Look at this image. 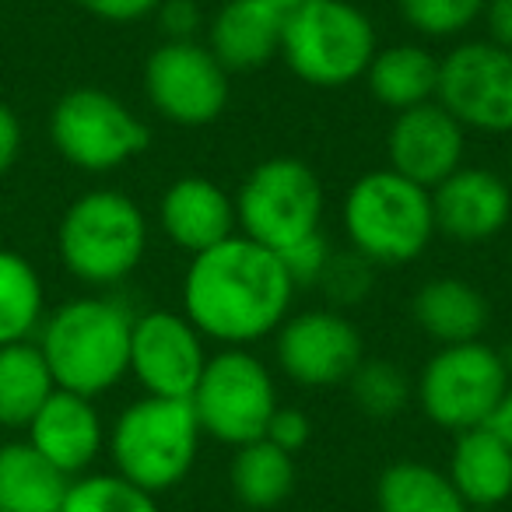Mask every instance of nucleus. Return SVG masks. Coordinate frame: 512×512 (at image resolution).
Instances as JSON below:
<instances>
[{
    "mask_svg": "<svg viewBox=\"0 0 512 512\" xmlns=\"http://www.w3.org/2000/svg\"><path fill=\"white\" fill-rule=\"evenodd\" d=\"M295 285L278 253L235 232L190 260L183 278V316L225 348H246L274 334L292 313Z\"/></svg>",
    "mask_w": 512,
    "mask_h": 512,
    "instance_id": "obj_1",
    "label": "nucleus"
},
{
    "mask_svg": "<svg viewBox=\"0 0 512 512\" xmlns=\"http://www.w3.org/2000/svg\"><path fill=\"white\" fill-rule=\"evenodd\" d=\"M130 330L134 316L127 306L106 295H81L46 313L36 344L57 390L95 400L130 372Z\"/></svg>",
    "mask_w": 512,
    "mask_h": 512,
    "instance_id": "obj_2",
    "label": "nucleus"
},
{
    "mask_svg": "<svg viewBox=\"0 0 512 512\" xmlns=\"http://www.w3.org/2000/svg\"><path fill=\"white\" fill-rule=\"evenodd\" d=\"M148 218L137 200L113 186H95L67 204L57 225L64 271L88 288H113L141 267Z\"/></svg>",
    "mask_w": 512,
    "mask_h": 512,
    "instance_id": "obj_3",
    "label": "nucleus"
},
{
    "mask_svg": "<svg viewBox=\"0 0 512 512\" xmlns=\"http://www.w3.org/2000/svg\"><path fill=\"white\" fill-rule=\"evenodd\" d=\"M344 232L355 253L372 267L414 264L439 232L432 214V190L411 183L390 165L365 172L344 197Z\"/></svg>",
    "mask_w": 512,
    "mask_h": 512,
    "instance_id": "obj_4",
    "label": "nucleus"
},
{
    "mask_svg": "<svg viewBox=\"0 0 512 512\" xmlns=\"http://www.w3.org/2000/svg\"><path fill=\"white\" fill-rule=\"evenodd\" d=\"M200 435L204 432L190 400L141 397L116 414L106 446L116 474L151 495H162L190 474Z\"/></svg>",
    "mask_w": 512,
    "mask_h": 512,
    "instance_id": "obj_5",
    "label": "nucleus"
},
{
    "mask_svg": "<svg viewBox=\"0 0 512 512\" xmlns=\"http://www.w3.org/2000/svg\"><path fill=\"white\" fill-rule=\"evenodd\" d=\"M376 50V29L351 0H309L285 18L281 60L313 88H344L365 78Z\"/></svg>",
    "mask_w": 512,
    "mask_h": 512,
    "instance_id": "obj_6",
    "label": "nucleus"
},
{
    "mask_svg": "<svg viewBox=\"0 0 512 512\" xmlns=\"http://www.w3.org/2000/svg\"><path fill=\"white\" fill-rule=\"evenodd\" d=\"M50 141L67 165L102 176L144 155L151 144V130L113 92L81 85L53 102Z\"/></svg>",
    "mask_w": 512,
    "mask_h": 512,
    "instance_id": "obj_7",
    "label": "nucleus"
},
{
    "mask_svg": "<svg viewBox=\"0 0 512 512\" xmlns=\"http://www.w3.org/2000/svg\"><path fill=\"white\" fill-rule=\"evenodd\" d=\"M509 383L512 372L498 348L484 341L446 344L425 362L414 400L432 425L460 435L467 428L491 425Z\"/></svg>",
    "mask_w": 512,
    "mask_h": 512,
    "instance_id": "obj_8",
    "label": "nucleus"
},
{
    "mask_svg": "<svg viewBox=\"0 0 512 512\" xmlns=\"http://www.w3.org/2000/svg\"><path fill=\"white\" fill-rule=\"evenodd\" d=\"M323 183L302 158L278 155L253 165L235 193L239 235L267 249H285L320 232Z\"/></svg>",
    "mask_w": 512,
    "mask_h": 512,
    "instance_id": "obj_9",
    "label": "nucleus"
},
{
    "mask_svg": "<svg viewBox=\"0 0 512 512\" xmlns=\"http://www.w3.org/2000/svg\"><path fill=\"white\" fill-rule=\"evenodd\" d=\"M190 404L200 432L239 449L253 439H264L271 414L278 411V386L271 369L256 355H249L246 348H225L207 358Z\"/></svg>",
    "mask_w": 512,
    "mask_h": 512,
    "instance_id": "obj_10",
    "label": "nucleus"
},
{
    "mask_svg": "<svg viewBox=\"0 0 512 512\" xmlns=\"http://www.w3.org/2000/svg\"><path fill=\"white\" fill-rule=\"evenodd\" d=\"M144 95L151 109L176 127H211L228 109L232 85L218 57L197 39L193 43L165 39L144 60Z\"/></svg>",
    "mask_w": 512,
    "mask_h": 512,
    "instance_id": "obj_11",
    "label": "nucleus"
},
{
    "mask_svg": "<svg viewBox=\"0 0 512 512\" xmlns=\"http://www.w3.org/2000/svg\"><path fill=\"white\" fill-rule=\"evenodd\" d=\"M435 102L463 130L512 134V53L488 39L460 43L439 60Z\"/></svg>",
    "mask_w": 512,
    "mask_h": 512,
    "instance_id": "obj_12",
    "label": "nucleus"
},
{
    "mask_svg": "<svg viewBox=\"0 0 512 512\" xmlns=\"http://www.w3.org/2000/svg\"><path fill=\"white\" fill-rule=\"evenodd\" d=\"M207 365L204 334L172 309L134 316L130 330V376L148 397L190 400Z\"/></svg>",
    "mask_w": 512,
    "mask_h": 512,
    "instance_id": "obj_13",
    "label": "nucleus"
},
{
    "mask_svg": "<svg viewBox=\"0 0 512 512\" xmlns=\"http://www.w3.org/2000/svg\"><path fill=\"white\" fill-rule=\"evenodd\" d=\"M274 355L292 383L299 386H341L365 358L358 327L337 309H309L288 316L278 330Z\"/></svg>",
    "mask_w": 512,
    "mask_h": 512,
    "instance_id": "obj_14",
    "label": "nucleus"
},
{
    "mask_svg": "<svg viewBox=\"0 0 512 512\" xmlns=\"http://www.w3.org/2000/svg\"><path fill=\"white\" fill-rule=\"evenodd\" d=\"M463 151H467V130L435 99L397 113L390 134H386L390 169L425 190H435L442 179L460 169Z\"/></svg>",
    "mask_w": 512,
    "mask_h": 512,
    "instance_id": "obj_15",
    "label": "nucleus"
},
{
    "mask_svg": "<svg viewBox=\"0 0 512 512\" xmlns=\"http://www.w3.org/2000/svg\"><path fill=\"white\" fill-rule=\"evenodd\" d=\"M25 442L74 481V477L88 474L92 463L99 460L102 446H106V425H102V414L92 397L53 390L25 428Z\"/></svg>",
    "mask_w": 512,
    "mask_h": 512,
    "instance_id": "obj_16",
    "label": "nucleus"
},
{
    "mask_svg": "<svg viewBox=\"0 0 512 512\" xmlns=\"http://www.w3.org/2000/svg\"><path fill=\"white\" fill-rule=\"evenodd\" d=\"M435 232L453 242H488L512 218V190L498 172L460 169L432 190Z\"/></svg>",
    "mask_w": 512,
    "mask_h": 512,
    "instance_id": "obj_17",
    "label": "nucleus"
},
{
    "mask_svg": "<svg viewBox=\"0 0 512 512\" xmlns=\"http://www.w3.org/2000/svg\"><path fill=\"white\" fill-rule=\"evenodd\" d=\"M158 225L172 246L197 256L239 232L235 197H228V190H221L214 179L183 176L169 183L158 200Z\"/></svg>",
    "mask_w": 512,
    "mask_h": 512,
    "instance_id": "obj_18",
    "label": "nucleus"
},
{
    "mask_svg": "<svg viewBox=\"0 0 512 512\" xmlns=\"http://www.w3.org/2000/svg\"><path fill=\"white\" fill-rule=\"evenodd\" d=\"M285 11L271 0H228L211 18L207 50L228 74H249L281 57Z\"/></svg>",
    "mask_w": 512,
    "mask_h": 512,
    "instance_id": "obj_19",
    "label": "nucleus"
},
{
    "mask_svg": "<svg viewBox=\"0 0 512 512\" xmlns=\"http://www.w3.org/2000/svg\"><path fill=\"white\" fill-rule=\"evenodd\" d=\"M446 477L470 509H495L512 498V446L491 425L456 435Z\"/></svg>",
    "mask_w": 512,
    "mask_h": 512,
    "instance_id": "obj_20",
    "label": "nucleus"
},
{
    "mask_svg": "<svg viewBox=\"0 0 512 512\" xmlns=\"http://www.w3.org/2000/svg\"><path fill=\"white\" fill-rule=\"evenodd\" d=\"M411 316L421 334L432 337L439 348L446 344L481 341L491 323V306L481 288L463 278H432L414 292Z\"/></svg>",
    "mask_w": 512,
    "mask_h": 512,
    "instance_id": "obj_21",
    "label": "nucleus"
},
{
    "mask_svg": "<svg viewBox=\"0 0 512 512\" xmlns=\"http://www.w3.org/2000/svg\"><path fill=\"white\" fill-rule=\"evenodd\" d=\"M365 85H369L372 99L393 113L425 106L439 92V57L418 43L386 46L372 57Z\"/></svg>",
    "mask_w": 512,
    "mask_h": 512,
    "instance_id": "obj_22",
    "label": "nucleus"
},
{
    "mask_svg": "<svg viewBox=\"0 0 512 512\" xmlns=\"http://www.w3.org/2000/svg\"><path fill=\"white\" fill-rule=\"evenodd\" d=\"M71 477L25 439L0 442V512H60Z\"/></svg>",
    "mask_w": 512,
    "mask_h": 512,
    "instance_id": "obj_23",
    "label": "nucleus"
},
{
    "mask_svg": "<svg viewBox=\"0 0 512 512\" xmlns=\"http://www.w3.org/2000/svg\"><path fill=\"white\" fill-rule=\"evenodd\" d=\"M57 390L36 341L0 344V432H25Z\"/></svg>",
    "mask_w": 512,
    "mask_h": 512,
    "instance_id": "obj_24",
    "label": "nucleus"
},
{
    "mask_svg": "<svg viewBox=\"0 0 512 512\" xmlns=\"http://www.w3.org/2000/svg\"><path fill=\"white\" fill-rule=\"evenodd\" d=\"M295 477H299L295 456L267 439H253L239 446L232 456V467H228L232 495L253 512L278 509L295 491Z\"/></svg>",
    "mask_w": 512,
    "mask_h": 512,
    "instance_id": "obj_25",
    "label": "nucleus"
},
{
    "mask_svg": "<svg viewBox=\"0 0 512 512\" xmlns=\"http://www.w3.org/2000/svg\"><path fill=\"white\" fill-rule=\"evenodd\" d=\"M379 512H470L446 470L418 460H397L376 481Z\"/></svg>",
    "mask_w": 512,
    "mask_h": 512,
    "instance_id": "obj_26",
    "label": "nucleus"
},
{
    "mask_svg": "<svg viewBox=\"0 0 512 512\" xmlns=\"http://www.w3.org/2000/svg\"><path fill=\"white\" fill-rule=\"evenodd\" d=\"M46 320V288L29 256L0 246V344L32 341Z\"/></svg>",
    "mask_w": 512,
    "mask_h": 512,
    "instance_id": "obj_27",
    "label": "nucleus"
},
{
    "mask_svg": "<svg viewBox=\"0 0 512 512\" xmlns=\"http://www.w3.org/2000/svg\"><path fill=\"white\" fill-rule=\"evenodd\" d=\"M348 390L355 407L372 421H390L411 404L414 390L411 379L404 376L397 362L390 358H362L358 369L351 372Z\"/></svg>",
    "mask_w": 512,
    "mask_h": 512,
    "instance_id": "obj_28",
    "label": "nucleus"
},
{
    "mask_svg": "<svg viewBox=\"0 0 512 512\" xmlns=\"http://www.w3.org/2000/svg\"><path fill=\"white\" fill-rule=\"evenodd\" d=\"M60 512H162L155 495L127 477L113 474H81L71 481Z\"/></svg>",
    "mask_w": 512,
    "mask_h": 512,
    "instance_id": "obj_29",
    "label": "nucleus"
},
{
    "mask_svg": "<svg viewBox=\"0 0 512 512\" xmlns=\"http://www.w3.org/2000/svg\"><path fill=\"white\" fill-rule=\"evenodd\" d=\"M400 15L425 39H453L484 15L488 0H397Z\"/></svg>",
    "mask_w": 512,
    "mask_h": 512,
    "instance_id": "obj_30",
    "label": "nucleus"
},
{
    "mask_svg": "<svg viewBox=\"0 0 512 512\" xmlns=\"http://www.w3.org/2000/svg\"><path fill=\"white\" fill-rule=\"evenodd\" d=\"M372 271H376V267H372L362 253H355V249H348V253H330L327 271H323L316 288H323V295H327L337 309L358 306L372 288Z\"/></svg>",
    "mask_w": 512,
    "mask_h": 512,
    "instance_id": "obj_31",
    "label": "nucleus"
},
{
    "mask_svg": "<svg viewBox=\"0 0 512 512\" xmlns=\"http://www.w3.org/2000/svg\"><path fill=\"white\" fill-rule=\"evenodd\" d=\"M330 253H334V246L327 242V235L313 232V235H306V239L292 242V246L278 249V260H281V267H285L288 281L295 285V292H299V288L320 285Z\"/></svg>",
    "mask_w": 512,
    "mask_h": 512,
    "instance_id": "obj_32",
    "label": "nucleus"
},
{
    "mask_svg": "<svg viewBox=\"0 0 512 512\" xmlns=\"http://www.w3.org/2000/svg\"><path fill=\"white\" fill-rule=\"evenodd\" d=\"M264 439L295 456L309 446V439H313V421H309V414L299 411V407L278 404V411L271 414V425H267Z\"/></svg>",
    "mask_w": 512,
    "mask_h": 512,
    "instance_id": "obj_33",
    "label": "nucleus"
},
{
    "mask_svg": "<svg viewBox=\"0 0 512 512\" xmlns=\"http://www.w3.org/2000/svg\"><path fill=\"white\" fill-rule=\"evenodd\" d=\"M155 18H158V25H162L169 43H193L200 25H204V15H200L197 0H162Z\"/></svg>",
    "mask_w": 512,
    "mask_h": 512,
    "instance_id": "obj_34",
    "label": "nucleus"
},
{
    "mask_svg": "<svg viewBox=\"0 0 512 512\" xmlns=\"http://www.w3.org/2000/svg\"><path fill=\"white\" fill-rule=\"evenodd\" d=\"M162 0H78V8L88 11L92 18H102V22H141V18H151L158 11Z\"/></svg>",
    "mask_w": 512,
    "mask_h": 512,
    "instance_id": "obj_35",
    "label": "nucleus"
},
{
    "mask_svg": "<svg viewBox=\"0 0 512 512\" xmlns=\"http://www.w3.org/2000/svg\"><path fill=\"white\" fill-rule=\"evenodd\" d=\"M22 148H25L22 116H18L8 102H0V179L8 176V172L18 165Z\"/></svg>",
    "mask_w": 512,
    "mask_h": 512,
    "instance_id": "obj_36",
    "label": "nucleus"
},
{
    "mask_svg": "<svg viewBox=\"0 0 512 512\" xmlns=\"http://www.w3.org/2000/svg\"><path fill=\"white\" fill-rule=\"evenodd\" d=\"M481 18L488 25V43L512 53V0H488Z\"/></svg>",
    "mask_w": 512,
    "mask_h": 512,
    "instance_id": "obj_37",
    "label": "nucleus"
},
{
    "mask_svg": "<svg viewBox=\"0 0 512 512\" xmlns=\"http://www.w3.org/2000/svg\"><path fill=\"white\" fill-rule=\"evenodd\" d=\"M491 428H495V432L512 446V383H509V390H505L502 404H498L495 418H491Z\"/></svg>",
    "mask_w": 512,
    "mask_h": 512,
    "instance_id": "obj_38",
    "label": "nucleus"
},
{
    "mask_svg": "<svg viewBox=\"0 0 512 512\" xmlns=\"http://www.w3.org/2000/svg\"><path fill=\"white\" fill-rule=\"evenodd\" d=\"M271 4H278L285 15H292L295 8H302V4H309V0H271Z\"/></svg>",
    "mask_w": 512,
    "mask_h": 512,
    "instance_id": "obj_39",
    "label": "nucleus"
},
{
    "mask_svg": "<svg viewBox=\"0 0 512 512\" xmlns=\"http://www.w3.org/2000/svg\"><path fill=\"white\" fill-rule=\"evenodd\" d=\"M509 172H512V155H509Z\"/></svg>",
    "mask_w": 512,
    "mask_h": 512,
    "instance_id": "obj_40",
    "label": "nucleus"
}]
</instances>
